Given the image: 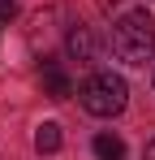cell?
<instances>
[{"label": "cell", "instance_id": "1", "mask_svg": "<svg viewBox=\"0 0 155 160\" xmlns=\"http://www.w3.org/2000/svg\"><path fill=\"white\" fill-rule=\"evenodd\" d=\"M112 52L125 65H147L155 61V26L151 18H112V35H108Z\"/></svg>", "mask_w": 155, "mask_h": 160}, {"label": "cell", "instance_id": "2", "mask_svg": "<svg viewBox=\"0 0 155 160\" xmlns=\"http://www.w3.org/2000/svg\"><path fill=\"white\" fill-rule=\"evenodd\" d=\"M78 100H82V108H86L91 117H116V112L129 104V87H125L121 74L99 69V74H91V78L78 87Z\"/></svg>", "mask_w": 155, "mask_h": 160}, {"label": "cell", "instance_id": "3", "mask_svg": "<svg viewBox=\"0 0 155 160\" xmlns=\"http://www.w3.org/2000/svg\"><path fill=\"white\" fill-rule=\"evenodd\" d=\"M103 13H112V18H151L155 22V0H103Z\"/></svg>", "mask_w": 155, "mask_h": 160}, {"label": "cell", "instance_id": "4", "mask_svg": "<svg viewBox=\"0 0 155 160\" xmlns=\"http://www.w3.org/2000/svg\"><path fill=\"white\" fill-rule=\"evenodd\" d=\"M43 91H48L52 100H69V95H73V82H69V74H65L56 61L43 65Z\"/></svg>", "mask_w": 155, "mask_h": 160}, {"label": "cell", "instance_id": "5", "mask_svg": "<svg viewBox=\"0 0 155 160\" xmlns=\"http://www.w3.org/2000/svg\"><path fill=\"white\" fill-rule=\"evenodd\" d=\"M65 48H69L73 61H95V35H91V26L78 22V26L69 30V39H65Z\"/></svg>", "mask_w": 155, "mask_h": 160}, {"label": "cell", "instance_id": "6", "mask_svg": "<svg viewBox=\"0 0 155 160\" xmlns=\"http://www.w3.org/2000/svg\"><path fill=\"white\" fill-rule=\"evenodd\" d=\"M91 147H95V156L99 160H125V143H121V138H116V134H95V143H91Z\"/></svg>", "mask_w": 155, "mask_h": 160}, {"label": "cell", "instance_id": "7", "mask_svg": "<svg viewBox=\"0 0 155 160\" xmlns=\"http://www.w3.org/2000/svg\"><path fill=\"white\" fill-rule=\"evenodd\" d=\"M56 147H60V126H56V121H43V126L35 130V152H39V156H52Z\"/></svg>", "mask_w": 155, "mask_h": 160}, {"label": "cell", "instance_id": "8", "mask_svg": "<svg viewBox=\"0 0 155 160\" xmlns=\"http://www.w3.org/2000/svg\"><path fill=\"white\" fill-rule=\"evenodd\" d=\"M17 18V4L13 0H0V22H13Z\"/></svg>", "mask_w": 155, "mask_h": 160}, {"label": "cell", "instance_id": "9", "mask_svg": "<svg viewBox=\"0 0 155 160\" xmlns=\"http://www.w3.org/2000/svg\"><path fill=\"white\" fill-rule=\"evenodd\" d=\"M142 160H155V138L147 143V152H142Z\"/></svg>", "mask_w": 155, "mask_h": 160}]
</instances>
